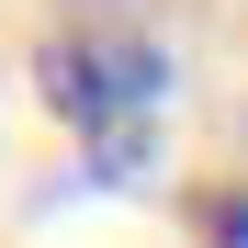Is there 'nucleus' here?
I'll return each instance as SVG.
<instances>
[{"label": "nucleus", "mask_w": 248, "mask_h": 248, "mask_svg": "<svg viewBox=\"0 0 248 248\" xmlns=\"http://www.w3.org/2000/svg\"><path fill=\"white\" fill-rule=\"evenodd\" d=\"M158 91H170V57H158V34H136V23H102L91 12V23H68L46 46V102L102 147V170H136L147 158Z\"/></svg>", "instance_id": "nucleus-1"}]
</instances>
